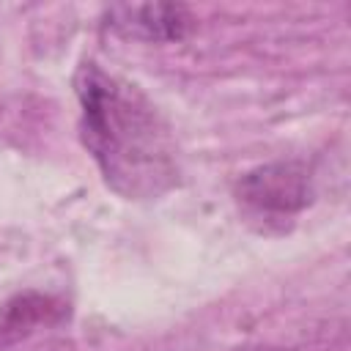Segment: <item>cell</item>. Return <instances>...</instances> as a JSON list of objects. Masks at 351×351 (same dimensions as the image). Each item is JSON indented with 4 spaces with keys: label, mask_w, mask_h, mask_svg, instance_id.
Wrapping results in <instances>:
<instances>
[{
    "label": "cell",
    "mask_w": 351,
    "mask_h": 351,
    "mask_svg": "<svg viewBox=\"0 0 351 351\" xmlns=\"http://www.w3.org/2000/svg\"><path fill=\"white\" fill-rule=\"evenodd\" d=\"M80 134L110 189L126 200L165 195L178 181V156L170 126L148 96L85 60L74 74Z\"/></svg>",
    "instance_id": "obj_1"
},
{
    "label": "cell",
    "mask_w": 351,
    "mask_h": 351,
    "mask_svg": "<svg viewBox=\"0 0 351 351\" xmlns=\"http://www.w3.org/2000/svg\"><path fill=\"white\" fill-rule=\"evenodd\" d=\"M236 195L258 214H293L313 197L310 176L302 162H271L244 173L236 184Z\"/></svg>",
    "instance_id": "obj_2"
},
{
    "label": "cell",
    "mask_w": 351,
    "mask_h": 351,
    "mask_svg": "<svg viewBox=\"0 0 351 351\" xmlns=\"http://www.w3.org/2000/svg\"><path fill=\"white\" fill-rule=\"evenodd\" d=\"M112 33L137 41H181L189 36L195 16L178 3H145V5H110L107 22Z\"/></svg>",
    "instance_id": "obj_3"
},
{
    "label": "cell",
    "mask_w": 351,
    "mask_h": 351,
    "mask_svg": "<svg viewBox=\"0 0 351 351\" xmlns=\"http://www.w3.org/2000/svg\"><path fill=\"white\" fill-rule=\"evenodd\" d=\"M69 315V304L58 302L55 296L25 291L11 296L0 307V351L30 337L41 326H52Z\"/></svg>",
    "instance_id": "obj_4"
}]
</instances>
